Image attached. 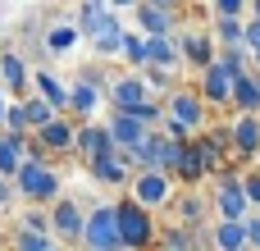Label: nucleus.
<instances>
[{"instance_id": "79ce46f5", "label": "nucleus", "mask_w": 260, "mask_h": 251, "mask_svg": "<svg viewBox=\"0 0 260 251\" xmlns=\"http://www.w3.org/2000/svg\"><path fill=\"white\" fill-rule=\"evenodd\" d=\"M137 0H105V9H133Z\"/></svg>"}, {"instance_id": "412c9836", "label": "nucleus", "mask_w": 260, "mask_h": 251, "mask_svg": "<svg viewBox=\"0 0 260 251\" xmlns=\"http://www.w3.org/2000/svg\"><path fill=\"white\" fill-rule=\"evenodd\" d=\"M229 105H233L238 114H260V82H256V69H247V73H238V78H233Z\"/></svg>"}, {"instance_id": "c85d7f7f", "label": "nucleus", "mask_w": 260, "mask_h": 251, "mask_svg": "<svg viewBox=\"0 0 260 251\" xmlns=\"http://www.w3.org/2000/svg\"><path fill=\"white\" fill-rule=\"evenodd\" d=\"M110 14H114V9H105L101 0H82V5H78V18H73V23H78V37H87V41H91V37H96V27H101Z\"/></svg>"}, {"instance_id": "a211bd4d", "label": "nucleus", "mask_w": 260, "mask_h": 251, "mask_svg": "<svg viewBox=\"0 0 260 251\" xmlns=\"http://www.w3.org/2000/svg\"><path fill=\"white\" fill-rule=\"evenodd\" d=\"M229 137H233V155L238 160H256L260 155V114H238L229 123Z\"/></svg>"}, {"instance_id": "de8ad7c7", "label": "nucleus", "mask_w": 260, "mask_h": 251, "mask_svg": "<svg viewBox=\"0 0 260 251\" xmlns=\"http://www.w3.org/2000/svg\"><path fill=\"white\" fill-rule=\"evenodd\" d=\"M256 82H260V73H256Z\"/></svg>"}, {"instance_id": "5701e85b", "label": "nucleus", "mask_w": 260, "mask_h": 251, "mask_svg": "<svg viewBox=\"0 0 260 251\" xmlns=\"http://www.w3.org/2000/svg\"><path fill=\"white\" fill-rule=\"evenodd\" d=\"M123 23H119V14H110L101 27H96V37H91V50H96V59H110V55H119L123 50Z\"/></svg>"}, {"instance_id": "f8f14e48", "label": "nucleus", "mask_w": 260, "mask_h": 251, "mask_svg": "<svg viewBox=\"0 0 260 251\" xmlns=\"http://www.w3.org/2000/svg\"><path fill=\"white\" fill-rule=\"evenodd\" d=\"M197 91H201L206 110H210V105H229V91H233V73H229L219 59H210V64L201 69V82H197Z\"/></svg>"}, {"instance_id": "58836bf2", "label": "nucleus", "mask_w": 260, "mask_h": 251, "mask_svg": "<svg viewBox=\"0 0 260 251\" xmlns=\"http://www.w3.org/2000/svg\"><path fill=\"white\" fill-rule=\"evenodd\" d=\"M238 178H242V197H247V206H251V210H260V169L238 174Z\"/></svg>"}, {"instance_id": "7ed1b4c3", "label": "nucleus", "mask_w": 260, "mask_h": 251, "mask_svg": "<svg viewBox=\"0 0 260 251\" xmlns=\"http://www.w3.org/2000/svg\"><path fill=\"white\" fill-rule=\"evenodd\" d=\"M114 224H119V247L123 251H151V242H155V215L142 210L133 197H123L114 206Z\"/></svg>"}, {"instance_id": "9d476101", "label": "nucleus", "mask_w": 260, "mask_h": 251, "mask_svg": "<svg viewBox=\"0 0 260 251\" xmlns=\"http://www.w3.org/2000/svg\"><path fill=\"white\" fill-rule=\"evenodd\" d=\"M82 247H119V224H114V206H96L82 224Z\"/></svg>"}, {"instance_id": "f257e3e1", "label": "nucleus", "mask_w": 260, "mask_h": 251, "mask_svg": "<svg viewBox=\"0 0 260 251\" xmlns=\"http://www.w3.org/2000/svg\"><path fill=\"white\" fill-rule=\"evenodd\" d=\"M201 128H206V101H201V91L197 87H174L165 96V128L160 133H169L174 142H192Z\"/></svg>"}, {"instance_id": "4c0bfd02", "label": "nucleus", "mask_w": 260, "mask_h": 251, "mask_svg": "<svg viewBox=\"0 0 260 251\" xmlns=\"http://www.w3.org/2000/svg\"><path fill=\"white\" fill-rule=\"evenodd\" d=\"M18 229H27V233H50V210H46V206H27Z\"/></svg>"}, {"instance_id": "0eeeda50", "label": "nucleus", "mask_w": 260, "mask_h": 251, "mask_svg": "<svg viewBox=\"0 0 260 251\" xmlns=\"http://www.w3.org/2000/svg\"><path fill=\"white\" fill-rule=\"evenodd\" d=\"M82 224H87V215H82V206H78L73 197L50 201V238H55V242L82 247Z\"/></svg>"}, {"instance_id": "a18cd8bd", "label": "nucleus", "mask_w": 260, "mask_h": 251, "mask_svg": "<svg viewBox=\"0 0 260 251\" xmlns=\"http://www.w3.org/2000/svg\"><path fill=\"white\" fill-rule=\"evenodd\" d=\"M155 5H165V9H174V0H155Z\"/></svg>"}, {"instance_id": "f704fd0d", "label": "nucleus", "mask_w": 260, "mask_h": 251, "mask_svg": "<svg viewBox=\"0 0 260 251\" xmlns=\"http://www.w3.org/2000/svg\"><path fill=\"white\" fill-rule=\"evenodd\" d=\"M14 251H59V242H55L50 233H27V229H18V233H14Z\"/></svg>"}, {"instance_id": "9b49d317", "label": "nucleus", "mask_w": 260, "mask_h": 251, "mask_svg": "<svg viewBox=\"0 0 260 251\" xmlns=\"http://www.w3.org/2000/svg\"><path fill=\"white\" fill-rule=\"evenodd\" d=\"M133 9H137V23L146 37H174L178 32V9H165L155 0H137Z\"/></svg>"}, {"instance_id": "1a4fd4ad", "label": "nucleus", "mask_w": 260, "mask_h": 251, "mask_svg": "<svg viewBox=\"0 0 260 251\" xmlns=\"http://www.w3.org/2000/svg\"><path fill=\"white\" fill-rule=\"evenodd\" d=\"M105 128H110V142H114V151H119V155H133V151L146 142V133H151L142 119H133V114H119V110H110Z\"/></svg>"}, {"instance_id": "c756f323", "label": "nucleus", "mask_w": 260, "mask_h": 251, "mask_svg": "<svg viewBox=\"0 0 260 251\" xmlns=\"http://www.w3.org/2000/svg\"><path fill=\"white\" fill-rule=\"evenodd\" d=\"M50 55H64V50H73L78 46V23H55L50 32H46V41H41Z\"/></svg>"}, {"instance_id": "6ab92c4d", "label": "nucleus", "mask_w": 260, "mask_h": 251, "mask_svg": "<svg viewBox=\"0 0 260 251\" xmlns=\"http://www.w3.org/2000/svg\"><path fill=\"white\" fill-rule=\"evenodd\" d=\"M174 41H178L183 64H192V69H206L215 59V37L210 32H174Z\"/></svg>"}, {"instance_id": "a19ab883", "label": "nucleus", "mask_w": 260, "mask_h": 251, "mask_svg": "<svg viewBox=\"0 0 260 251\" xmlns=\"http://www.w3.org/2000/svg\"><path fill=\"white\" fill-rule=\"evenodd\" d=\"M14 197H18V192H14V178H0V210H9Z\"/></svg>"}, {"instance_id": "20e7f679", "label": "nucleus", "mask_w": 260, "mask_h": 251, "mask_svg": "<svg viewBox=\"0 0 260 251\" xmlns=\"http://www.w3.org/2000/svg\"><path fill=\"white\" fill-rule=\"evenodd\" d=\"M128 197L142 206V210H165L174 206V174H160V169H137L133 183H128Z\"/></svg>"}, {"instance_id": "c9c22d12", "label": "nucleus", "mask_w": 260, "mask_h": 251, "mask_svg": "<svg viewBox=\"0 0 260 251\" xmlns=\"http://www.w3.org/2000/svg\"><path fill=\"white\" fill-rule=\"evenodd\" d=\"M137 73H142L146 91H174V73H169V69H155V64H146V69H137Z\"/></svg>"}, {"instance_id": "b1692460", "label": "nucleus", "mask_w": 260, "mask_h": 251, "mask_svg": "<svg viewBox=\"0 0 260 251\" xmlns=\"http://www.w3.org/2000/svg\"><path fill=\"white\" fill-rule=\"evenodd\" d=\"M142 41H146V64H155V69H169V73H178L183 55H178V41H174V37H142Z\"/></svg>"}, {"instance_id": "393cba45", "label": "nucleus", "mask_w": 260, "mask_h": 251, "mask_svg": "<svg viewBox=\"0 0 260 251\" xmlns=\"http://www.w3.org/2000/svg\"><path fill=\"white\" fill-rule=\"evenodd\" d=\"M27 155V133H0V178H14Z\"/></svg>"}, {"instance_id": "37998d69", "label": "nucleus", "mask_w": 260, "mask_h": 251, "mask_svg": "<svg viewBox=\"0 0 260 251\" xmlns=\"http://www.w3.org/2000/svg\"><path fill=\"white\" fill-rule=\"evenodd\" d=\"M251 18H260V0H251Z\"/></svg>"}, {"instance_id": "ddd939ff", "label": "nucleus", "mask_w": 260, "mask_h": 251, "mask_svg": "<svg viewBox=\"0 0 260 251\" xmlns=\"http://www.w3.org/2000/svg\"><path fill=\"white\" fill-rule=\"evenodd\" d=\"M32 137L41 142V151H46V155H69V151H73V137H78V123H73V119H64V114H55V119H50L46 128H37Z\"/></svg>"}, {"instance_id": "4be33fe9", "label": "nucleus", "mask_w": 260, "mask_h": 251, "mask_svg": "<svg viewBox=\"0 0 260 251\" xmlns=\"http://www.w3.org/2000/svg\"><path fill=\"white\" fill-rule=\"evenodd\" d=\"M32 87H37V96H41L55 114H64V110H69V87H64L50 69H32Z\"/></svg>"}, {"instance_id": "09e8293b", "label": "nucleus", "mask_w": 260, "mask_h": 251, "mask_svg": "<svg viewBox=\"0 0 260 251\" xmlns=\"http://www.w3.org/2000/svg\"><path fill=\"white\" fill-rule=\"evenodd\" d=\"M101 5H105V0H101Z\"/></svg>"}, {"instance_id": "c03bdc74", "label": "nucleus", "mask_w": 260, "mask_h": 251, "mask_svg": "<svg viewBox=\"0 0 260 251\" xmlns=\"http://www.w3.org/2000/svg\"><path fill=\"white\" fill-rule=\"evenodd\" d=\"M87 251H123V247H87Z\"/></svg>"}, {"instance_id": "a878e982", "label": "nucleus", "mask_w": 260, "mask_h": 251, "mask_svg": "<svg viewBox=\"0 0 260 251\" xmlns=\"http://www.w3.org/2000/svg\"><path fill=\"white\" fill-rule=\"evenodd\" d=\"M210 233H215V251H247V229H242V219H215Z\"/></svg>"}, {"instance_id": "f3484780", "label": "nucleus", "mask_w": 260, "mask_h": 251, "mask_svg": "<svg viewBox=\"0 0 260 251\" xmlns=\"http://www.w3.org/2000/svg\"><path fill=\"white\" fill-rule=\"evenodd\" d=\"M87 174H91L101 187H128V183H133V165H128V155H119V151H110V155L91 160V165H87Z\"/></svg>"}, {"instance_id": "bb28decb", "label": "nucleus", "mask_w": 260, "mask_h": 251, "mask_svg": "<svg viewBox=\"0 0 260 251\" xmlns=\"http://www.w3.org/2000/svg\"><path fill=\"white\" fill-rule=\"evenodd\" d=\"M174 210H178V224H183V229H201V224L210 219L206 197H197L192 187H187V197H178V201H174Z\"/></svg>"}, {"instance_id": "49530a36", "label": "nucleus", "mask_w": 260, "mask_h": 251, "mask_svg": "<svg viewBox=\"0 0 260 251\" xmlns=\"http://www.w3.org/2000/svg\"><path fill=\"white\" fill-rule=\"evenodd\" d=\"M256 169H260V155H256Z\"/></svg>"}, {"instance_id": "423d86ee", "label": "nucleus", "mask_w": 260, "mask_h": 251, "mask_svg": "<svg viewBox=\"0 0 260 251\" xmlns=\"http://www.w3.org/2000/svg\"><path fill=\"white\" fill-rule=\"evenodd\" d=\"M210 206H215L219 219H247V215H251V206H247V197H242V178H238V169H219V183H215Z\"/></svg>"}, {"instance_id": "72a5a7b5", "label": "nucleus", "mask_w": 260, "mask_h": 251, "mask_svg": "<svg viewBox=\"0 0 260 251\" xmlns=\"http://www.w3.org/2000/svg\"><path fill=\"white\" fill-rule=\"evenodd\" d=\"M23 114H27V133H37V128H46V123L55 119V110H50L41 96H23Z\"/></svg>"}, {"instance_id": "e433bc0d", "label": "nucleus", "mask_w": 260, "mask_h": 251, "mask_svg": "<svg viewBox=\"0 0 260 251\" xmlns=\"http://www.w3.org/2000/svg\"><path fill=\"white\" fill-rule=\"evenodd\" d=\"M119 55L128 59V69H146V41H142V37H133V32H128V37H123V50H119Z\"/></svg>"}, {"instance_id": "2f4dec72", "label": "nucleus", "mask_w": 260, "mask_h": 251, "mask_svg": "<svg viewBox=\"0 0 260 251\" xmlns=\"http://www.w3.org/2000/svg\"><path fill=\"white\" fill-rule=\"evenodd\" d=\"M160 251H197L192 229H183V224H169V229L160 233Z\"/></svg>"}, {"instance_id": "f03ea898", "label": "nucleus", "mask_w": 260, "mask_h": 251, "mask_svg": "<svg viewBox=\"0 0 260 251\" xmlns=\"http://www.w3.org/2000/svg\"><path fill=\"white\" fill-rule=\"evenodd\" d=\"M14 192L27 201V206H50V201H59V169L50 165V160H23L18 165V174H14Z\"/></svg>"}, {"instance_id": "2eb2a0df", "label": "nucleus", "mask_w": 260, "mask_h": 251, "mask_svg": "<svg viewBox=\"0 0 260 251\" xmlns=\"http://www.w3.org/2000/svg\"><path fill=\"white\" fill-rule=\"evenodd\" d=\"M27 82H32V69H27V59L18 55V50H0V87L14 96V101H23L27 96Z\"/></svg>"}, {"instance_id": "8fccbe9b", "label": "nucleus", "mask_w": 260, "mask_h": 251, "mask_svg": "<svg viewBox=\"0 0 260 251\" xmlns=\"http://www.w3.org/2000/svg\"><path fill=\"white\" fill-rule=\"evenodd\" d=\"M155 251H160V247H155Z\"/></svg>"}, {"instance_id": "473e14b6", "label": "nucleus", "mask_w": 260, "mask_h": 251, "mask_svg": "<svg viewBox=\"0 0 260 251\" xmlns=\"http://www.w3.org/2000/svg\"><path fill=\"white\" fill-rule=\"evenodd\" d=\"M242 32H247L242 18H215V27H210V37L219 46H242Z\"/></svg>"}, {"instance_id": "39448f33", "label": "nucleus", "mask_w": 260, "mask_h": 251, "mask_svg": "<svg viewBox=\"0 0 260 251\" xmlns=\"http://www.w3.org/2000/svg\"><path fill=\"white\" fill-rule=\"evenodd\" d=\"M178 146H183V142H174L169 133H146V142L128 155V165H133V174H137V169H160V174H174Z\"/></svg>"}, {"instance_id": "cd10ccee", "label": "nucleus", "mask_w": 260, "mask_h": 251, "mask_svg": "<svg viewBox=\"0 0 260 251\" xmlns=\"http://www.w3.org/2000/svg\"><path fill=\"white\" fill-rule=\"evenodd\" d=\"M96 110H101V91L87 87V82H73L69 87V114L87 123V114H96Z\"/></svg>"}, {"instance_id": "6e6552de", "label": "nucleus", "mask_w": 260, "mask_h": 251, "mask_svg": "<svg viewBox=\"0 0 260 251\" xmlns=\"http://www.w3.org/2000/svg\"><path fill=\"white\" fill-rule=\"evenodd\" d=\"M110 110H119V114H137L146 101H151V91H146V82H142V73H119L114 82H110Z\"/></svg>"}, {"instance_id": "dca6fc26", "label": "nucleus", "mask_w": 260, "mask_h": 251, "mask_svg": "<svg viewBox=\"0 0 260 251\" xmlns=\"http://www.w3.org/2000/svg\"><path fill=\"white\" fill-rule=\"evenodd\" d=\"M73 151L82 155V165H91V160L110 155V151H114V142H110V128H105V123H78Z\"/></svg>"}, {"instance_id": "4468645a", "label": "nucleus", "mask_w": 260, "mask_h": 251, "mask_svg": "<svg viewBox=\"0 0 260 251\" xmlns=\"http://www.w3.org/2000/svg\"><path fill=\"white\" fill-rule=\"evenodd\" d=\"M197 146H201V160H206V174H219V169H224V155L233 151V137H229V123H219V128H201V133H197Z\"/></svg>"}, {"instance_id": "aec40b11", "label": "nucleus", "mask_w": 260, "mask_h": 251, "mask_svg": "<svg viewBox=\"0 0 260 251\" xmlns=\"http://www.w3.org/2000/svg\"><path fill=\"white\" fill-rule=\"evenodd\" d=\"M201 178H206V160H201V146H197V137H192V142H183V146H178V160H174V183L197 187Z\"/></svg>"}, {"instance_id": "7c9ffc66", "label": "nucleus", "mask_w": 260, "mask_h": 251, "mask_svg": "<svg viewBox=\"0 0 260 251\" xmlns=\"http://www.w3.org/2000/svg\"><path fill=\"white\" fill-rule=\"evenodd\" d=\"M78 82H87V87H96L101 96L110 91V82H114V73L105 69V59H87L82 69H78Z\"/></svg>"}, {"instance_id": "ea45409f", "label": "nucleus", "mask_w": 260, "mask_h": 251, "mask_svg": "<svg viewBox=\"0 0 260 251\" xmlns=\"http://www.w3.org/2000/svg\"><path fill=\"white\" fill-rule=\"evenodd\" d=\"M247 0H215V18H238Z\"/></svg>"}]
</instances>
